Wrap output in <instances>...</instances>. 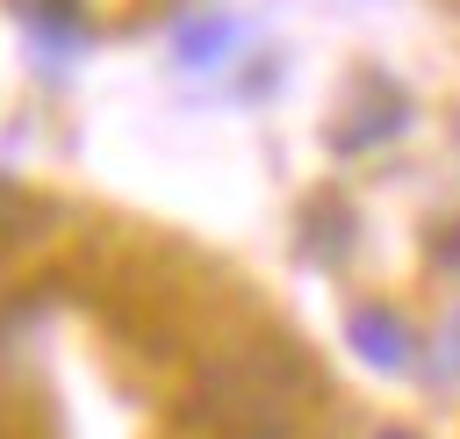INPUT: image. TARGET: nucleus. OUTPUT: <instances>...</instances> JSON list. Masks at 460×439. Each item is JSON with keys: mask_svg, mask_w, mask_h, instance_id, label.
<instances>
[{"mask_svg": "<svg viewBox=\"0 0 460 439\" xmlns=\"http://www.w3.org/2000/svg\"><path fill=\"white\" fill-rule=\"evenodd\" d=\"M345 338H352L374 367H402V360H410V331H402L388 309H352V317H345Z\"/></svg>", "mask_w": 460, "mask_h": 439, "instance_id": "obj_1", "label": "nucleus"}, {"mask_svg": "<svg viewBox=\"0 0 460 439\" xmlns=\"http://www.w3.org/2000/svg\"><path fill=\"white\" fill-rule=\"evenodd\" d=\"M14 14H22L29 36L43 43V58L79 50V0H14Z\"/></svg>", "mask_w": 460, "mask_h": 439, "instance_id": "obj_2", "label": "nucleus"}, {"mask_svg": "<svg viewBox=\"0 0 460 439\" xmlns=\"http://www.w3.org/2000/svg\"><path fill=\"white\" fill-rule=\"evenodd\" d=\"M230 22H194V29H180V65H208L216 50H230Z\"/></svg>", "mask_w": 460, "mask_h": 439, "instance_id": "obj_3", "label": "nucleus"}, {"mask_svg": "<svg viewBox=\"0 0 460 439\" xmlns=\"http://www.w3.org/2000/svg\"><path fill=\"white\" fill-rule=\"evenodd\" d=\"M374 439H417V432H402V425H388V432H374Z\"/></svg>", "mask_w": 460, "mask_h": 439, "instance_id": "obj_4", "label": "nucleus"}, {"mask_svg": "<svg viewBox=\"0 0 460 439\" xmlns=\"http://www.w3.org/2000/svg\"><path fill=\"white\" fill-rule=\"evenodd\" d=\"M453 345H460V324H453Z\"/></svg>", "mask_w": 460, "mask_h": 439, "instance_id": "obj_5", "label": "nucleus"}]
</instances>
